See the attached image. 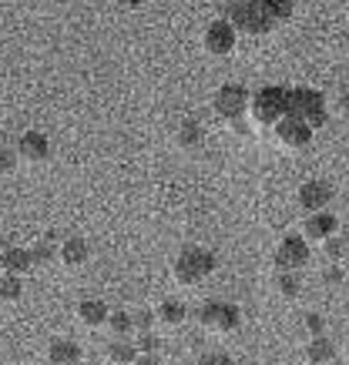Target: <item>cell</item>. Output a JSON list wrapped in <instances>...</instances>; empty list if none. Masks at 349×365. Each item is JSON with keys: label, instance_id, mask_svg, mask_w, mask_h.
Returning <instances> with one entry per match:
<instances>
[{"label": "cell", "instance_id": "6da1fadb", "mask_svg": "<svg viewBox=\"0 0 349 365\" xmlns=\"http://www.w3.org/2000/svg\"><path fill=\"white\" fill-rule=\"evenodd\" d=\"M295 11V0H226V21L236 34L265 37Z\"/></svg>", "mask_w": 349, "mask_h": 365}, {"label": "cell", "instance_id": "7a4b0ae2", "mask_svg": "<svg viewBox=\"0 0 349 365\" xmlns=\"http://www.w3.org/2000/svg\"><path fill=\"white\" fill-rule=\"evenodd\" d=\"M215 268H218V255L208 252V248H198V245H188V248H181V252L175 255L171 278L185 288H195V285H202Z\"/></svg>", "mask_w": 349, "mask_h": 365}, {"label": "cell", "instance_id": "3957f363", "mask_svg": "<svg viewBox=\"0 0 349 365\" xmlns=\"http://www.w3.org/2000/svg\"><path fill=\"white\" fill-rule=\"evenodd\" d=\"M248 124L256 128H275V124L289 114V88L282 84H265L248 98Z\"/></svg>", "mask_w": 349, "mask_h": 365}, {"label": "cell", "instance_id": "277c9868", "mask_svg": "<svg viewBox=\"0 0 349 365\" xmlns=\"http://www.w3.org/2000/svg\"><path fill=\"white\" fill-rule=\"evenodd\" d=\"M289 118L303 121L305 128H323L329 118L326 111V98L315 88H289Z\"/></svg>", "mask_w": 349, "mask_h": 365}, {"label": "cell", "instance_id": "5b68a950", "mask_svg": "<svg viewBox=\"0 0 349 365\" xmlns=\"http://www.w3.org/2000/svg\"><path fill=\"white\" fill-rule=\"evenodd\" d=\"M198 325H202L205 332H212V335H232L238 325H242L238 305H232V302H222V299L205 302L202 309H198Z\"/></svg>", "mask_w": 349, "mask_h": 365}, {"label": "cell", "instance_id": "8992f818", "mask_svg": "<svg viewBox=\"0 0 349 365\" xmlns=\"http://www.w3.org/2000/svg\"><path fill=\"white\" fill-rule=\"evenodd\" d=\"M248 94L242 84H222V88L215 91V101H212V111H215V118L218 121H226V124H232V121H238V118H246V111H248Z\"/></svg>", "mask_w": 349, "mask_h": 365}, {"label": "cell", "instance_id": "52a82bcc", "mask_svg": "<svg viewBox=\"0 0 349 365\" xmlns=\"http://www.w3.org/2000/svg\"><path fill=\"white\" fill-rule=\"evenodd\" d=\"M309 258H313L309 245H305L299 235H289V238H282V242L275 245L272 265H275V272H303V268L309 265Z\"/></svg>", "mask_w": 349, "mask_h": 365}, {"label": "cell", "instance_id": "ba28073f", "mask_svg": "<svg viewBox=\"0 0 349 365\" xmlns=\"http://www.w3.org/2000/svg\"><path fill=\"white\" fill-rule=\"evenodd\" d=\"M236 44H238V34L232 31V24H228L226 17H222V21H212L202 34V47L212 57H228L236 51Z\"/></svg>", "mask_w": 349, "mask_h": 365}, {"label": "cell", "instance_id": "9c48e42d", "mask_svg": "<svg viewBox=\"0 0 349 365\" xmlns=\"http://www.w3.org/2000/svg\"><path fill=\"white\" fill-rule=\"evenodd\" d=\"M272 131H275V141H279L285 151H305V148L313 144V134H315L313 128H305L303 121H295V118H289V114H285Z\"/></svg>", "mask_w": 349, "mask_h": 365}, {"label": "cell", "instance_id": "30bf717a", "mask_svg": "<svg viewBox=\"0 0 349 365\" xmlns=\"http://www.w3.org/2000/svg\"><path fill=\"white\" fill-rule=\"evenodd\" d=\"M339 232V222H336V215L333 211H315V215H309L303 225V238L305 245H323L326 238H333V235Z\"/></svg>", "mask_w": 349, "mask_h": 365}, {"label": "cell", "instance_id": "8fae6325", "mask_svg": "<svg viewBox=\"0 0 349 365\" xmlns=\"http://www.w3.org/2000/svg\"><path fill=\"white\" fill-rule=\"evenodd\" d=\"M333 185L329 181H305L303 188H299V208H305L309 215H315V211H326L329 205H333Z\"/></svg>", "mask_w": 349, "mask_h": 365}, {"label": "cell", "instance_id": "7c38bea8", "mask_svg": "<svg viewBox=\"0 0 349 365\" xmlns=\"http://www.w3.org/2000/svg\"><path fill=\"white\" fill-rule=\"evenodd\" d=\"M17 158H24V161H31V165H41V161H47L51 158V141H47V134L41 131H24L21 138H17Z\"/></svg>", "mask_w": 349, "mask_h": 365}, {"label": "cell", "instance_id": "4fadbf2b", "mask_svg": "<svg viewBox=\"0 0 349 365\" xmlns=\"http://www.w3.org/2000/svg\"><path fill=\"white\" fill-rule=\"evenodd\" d=\"M31 268H34V262H31V248H21V245H7V248H0V275L24 278Z\"/></svg>", "mask_w": 349, "mask_h": 365}, {"label": "cell", "instance_id": "5bb4252c", "mask_svg": "<svg viewBox=\"0 0 349 365\" xmlns=\"http://www.w3.org/2000/svg\"><path fill=\"white\" fill-rule=\"evenodd\" d=\"M57 258H61V265L64 268H84L91 258V245L84 242V238H78V235H71V238H64L61 242V248H57Z\"/></svg>", "mask_w": 349, "mask_h": 365}, {"label": "cell", "instance_id": "9a60e30c", "mask_svg": "<svg viewBox=\"0 0 349 365\" xmlns=\"http://www.w3.org/2000/svg\"><path fill=\"white\" fill-rule=\"evenodd\" d=\"M108 315H111V309H108V302H101V299H84L78 305V322L84 329H104Z\"/></svg>", "mask_w": 349, "mask_h": 365}, {"label": "cell", "instance_id": "2e32d148", "mask_svg": "<svg viewBox=\"0 0 349 365\" xmlns=\"http://www.w3.org/2000/svg\"><path fill=\"white\" fill-rule=\"evenodd\" d=\"M185 319H188V305L181 299H165L155 309V322L165 329H178V325H185Z\"/></svg>", "mask_w": 349, "mask_h": 365}, {"label": "cell", "instance_id": "e0dca14e", "mask_svg": "<svg viewBox=\"0 0 349 365\" xmlns=\"http://www.w3.org/2000/svg\"><path fill=\"white\" fill-rule=\"evenodd\" d=\"M175 144H178L181 151H198L205 144V128L195 118H185V121L175 128Z\"/></svg>", "mask_w": 349, "mask_h": 365}, {"label": "cell", "instance_id": "ac0fdd59", "mask_svg": "<svg viewBox=\"0 0 349 365\" xmlns=\"http://www.w3.org/2000/svg\"><path fill=\"white\" fill-rule=\"evenodd\" d=\"M47 362L51 365H81V345L71 339H54L47 345Z\"/></svg>", "mask_w": 349, "mask_h": 365}, {"label": "cell", "instance_id": "d6986e66", "mask_svg": "<svg viewBox=\"0 0 349 365\" xmlns=\"http://www.w3.org/2000/svg\"><path fill=\"white\" fill-rule=\"evenodd\" d=\"M303 359L309 365H329L333 359H336V345L329 342L326 335H315V339H309V342H305Z\"/></svg>", "mask_w": 349, "mask_h": 365}, {"label": "cell", "instance_id": "ffe728a7", "mask_svg": "<svg viewBox=\"0 0 349 365\" xmlns=\"http://www.w3.org/2000/svg\"><path fill=\"white\" fill-rule=\"evenodd\" d=\"M31 262H34V265H54L57 262V235L54 232L41 235V238L31 245Z\"/></svg>", "mask_w": 349, "mask_h": 365}, {"label": "cell", "instance_id": "44dd1931", "mask_svg": "<svg viewBox=\"0 0 349 365\" xmlns=\"http://www.w3.org/2000/svg\"><path fill=\"white\" fill-rule=\"evenodd\" d=\"M104 359L114 365H135L138 349H135V342H128V339H111V342L104 345Z\"/></svg>", "mask_w": 349, "mask_h": 365}, {"label": "cell", "instance_id": "7402d4cb", "mask_svg": "<svg viewBox=\"0 0 349 365\" xmlns=\"http://www.w3.org/2000/svg\"><path fill=\"white\" fill-rule=\"evenodd\" d=\"M272 288H275L285 302H295L299 295H303V278H299V272H275Z\"/></svg>", "mask_w": 349, "mask_h": 365}, {"label": "cell", "instance_id": "603a6c76", "mask_svg": "<svg viewBox=\"0 0 349 365\" xmlns=\"http://www.w3.org/2000/svg\"><path fill=\"white\" fill-rule=\"evenodd\" d=\"M104 329H108L111 339H128V335L135 332V325H131V315H128V312H111L108 322H104Z\"/></svg>", "mask_w": 349, "mask_h": 365}, {"label": "cell", "instance_id": "cb8c5ba5", "mask_svg": "<svg viewBox=\"0 0 349 365\" xmlns=\"http://www.w3.org/2000/svg\"><path fill=\"white\" fill-rule=\"evenodd\" d=\"M24 282L17 275H0V302H21Z\"/></svg>", "mask_w": 349, "mask_h": 365}, {"label": "cell", "instance_id": "d4e9b609", "mask_svg": "<svg viewBox=\"0 0 349 365\" xmlns=\"http://www.w3.org/2000/svg\"><path fill=\"white\" fill-rule=\"evenodd\" d=\"M323 255H326L329 265H339L349 252H346V245H343V238H339V235H333V238H326V242H323Z\"/></svg>", "mask_w": 349, "mask_h": 365}, {"label": "cell", "instance_id": "484cf974", "mask_svg": "<svg viewBox=\"0 0 349 365\" xmlns=\"http://www.w3.org/2000/svg\"><path fill=\"white\" fill-rule=\"evenodd\" d=\"M135 349H138V355H158L161 352V339L155 332H138Z\"/></svg>", "mask_w": 349, "mask_h": 365}, {"label": "cell", "instance_id": "4316f807", "mask_svg": "<svg viewBox=\"0 0 349 365\" xmlns=\"http://www.w3.org/2000/svg\"><path fill=\"white\" fill-rule=\"evenodd\" d=\"M17 151L14 148H0V175H14V168H17Z\"/></svg>", "mask_w": 349, "mask_h": 365}, {"label": "cell", "instance_id": "83f0119b", "mask_svg": "<svg viewBox=\"0 0 349 365\" xmlns=\"http://www.w3.org/2000/svg\"><path fill=\"white\" fill-rule=\"evenodd\" d=\"M131 325H135V332H151V325H155V312L141 309L138 315H131Z\"/></svg>", "mask_w": 349, "mask_h": 365}, {"label": "cell", "instance_id": "f1b7e54d", "mask_svg": "<svg viewBox=\"0 0 349 365\" xmlns=\"http://www.w3.org/2000/svg\"><path fill=\"white\" fill-rule=\"evenodd\" d=\"M305 329H309V335H326V319H323V315H319V312H309V315H305Z\"/></svg>", "mask_w": 349, "mask_h": 365}, {"label": "cell", "instance_id": "f546056e", "mask_svg": "<svg viewBox=\"0 0 349 365\" xmlns=\"http://www.w3.org/2000/svg\"><path fill=\"white\" fill-rule=\"evenodd\" d=\"M198 365H236V362H232L226 352H205L202 359H198Z\"/></svg>", "mask_w": 349, "mask_h": 365}, {"label": "cell", "instance_id": "4dcf8cb0", "mask_svg": "<svg viewBox=\"0 0 349 365\" xmlns=\"http://www.w3.org/2000/svg\"><path fill=\"white\" fill-rule=\"evenodd\" d=\"M343 278H346V272L339 265H329L326 272H323V282H326V285H343Z\"/></svg>", "mask_w": 349, "mask_h": 365}, {"label": "cell", "instance_id": "1f68e13d", "mask_svg": "<svg viewBox=\"0 0 349 365\" xmlns=\"http://www.w3.org/2000/svg\"><path fill=\"white\" fill-rule=\"evenodd\" d=\"M232 134H236V138H248V134H252V124H248L246 118H238V121H232Z\"/></svg>", "mask_w": 349, "mask_h": 365}, {"label": "cell", "instance_id": "d6a6232c", "mask_svg": "<svg viewBox=\"0 0 349 365\" xmlns=\"http://www.w3.org/2000/svg\"><path fill=\"white\" fill-rule=\"evenodd\" d=\"M135 365H165V359H161V352L158 355H138Z\"/></svg>", "mask_w": 349, "mask_h": 365}, {"label": "cell", "instance_id": "836d02e7", "mask_svg": "<svg viewBox=\"0 0 349 365\" xmlns=\"http://www.w3.org/2000/svg\"><path fill=\"white\" fill-rule=\"evenodd\" d=\"M339 114L349 121V94H343V98H339Z\"/></svg>", "mask_w": 349, "mask_h": 365}, {"label": "cell", "instance_id": "e575fe53", "mask_svg": "<svg viewBox=\"0 0 349 365\" xmlns=\"http://www.w3.org/2000/svg\"><path fill=\"white\" fill-rule=\"evenodd\" d=\"M118 4H121L124 11H138V7H141V4H145V0H118Z\"/></svg>", "mask_w": 349, "mask_h": 365}, {"label": "cell", "instance_id": "d590c367", "mask_svg": "<svg viewBox=\"0 0 349 365\" xmlns=\"http://www.w3.org/2000/svg\"><path fill=\"white\" fill-rule=\"evenodd\" d=\"M339 238H343V245H346V252H349V228H346L343 235H339Z\"/></svg>", "mask_w": 349, "mask_h": 365}]
</instances>
